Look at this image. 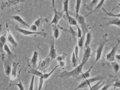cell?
<instances>
[{
	"label": "cell",
	"instance_id": "cell-1",
	"mask_svg": "<svg viewBox=\"0 0 120 90\" xmlns=\"http://www.w3.org/2000/svg\"><path fill=\"white\" fill-rule=\"evenodd\" d=\"M85 64L81 62L79 65H77L71 71H64L61 73L60 75L57 76V77H61V78H69V77L77 78L82 73V69Z\"/></svg>",
	"mask_w": 120,
	"mask_h": 90
},
{
	"label": "cell",
	"instance_id": "cell-2",
	"mask_svg": "<svg viewBox=\"0 0 120 90\" xmlns=\"http://www.w3.org/2000/svg\"><path fill=\"white\" fill-rule=\"evenodd\" d=\"M103 77L101 76H96L92 78H88L85 80H83L81 82V83L76 88L74 89L73 90H77L81 89L86 88L88 86H90L91 84L94 83V82L98 81L100 80H103Z\"/></svg>",
	"mask_w": 120,
	"mask_h": 90
},
{
	"label": "cell",
	"instance_id": "cell-3",
	"mask_svg": "<svg viewBox=\"0 0 120 90\" xmlns=\"http://www.w3.org/2000/svg\"><path fill=\"white\" fill-rule=\"evenodd\" d=\"M52 6H53V7L54 15V17L53 18V19H52V21L51 23V25H57L58 24L59 20H60L62 17H63L64 12L63 11L60 12L56 9L55 6V1H52Z\"/></svg>",
	"mask_w": 120,
	"mask_h": 90
},
{
	"label": "cell",
	"instance_id": "cell-4",
	"mask_svg": "<svg viewBox=\"0 0 120 90\" xmlns=\"http://www.w3.org/2000/svg\"><path fill=\"white\" fill-rule=\"evenodd\" d=\"M106 41H107V39H106V37H105L102 40H101L100 44L99 45L98 47L97 48V50H96V57H95L94 64H95L96 62H97L98 60H100V59L101 58V55H102L103 49L104 48V46H105Z\"/></svg>",
	"mask_w": 120,
	"mask_h": 90
},
{
	"label": "cell",
	"instance_id": "cell-5",
	"mask_svg": "<svg viewBox=\"0 0 120 90\" xmlns=\"http://www.w3.org/2000/svg\"><path fill=\"white\" fill-rule=\"evenodd\" d=\"M15 29L18 32L22 33V35L24 36H30V35H38L42 36L43 37H45L46 36V33L43 32H33L31 31H29L27 30H25L22 28H21L19 27L18 26H15Z\"/></svg>",
	"mask_w": 120,
	"mask_h": 90
},
{
	"label": "cell",
	"instance_id": "cell-6",
	"mask_svg": "<svg viewBox=\"0 0 120 90\" xmlns=\"http://www.w3.org/2000/svg\"><path fill=\"white\" fill-rule=\"evenodd\" d=\"M76 20H77V23H79L80 25L81 28H82L81 30L82 31L83 35H86V33L88 32V26L86 24L85 21V17L79 14Z\"/></svg>",
	"mask_w": 120,
	"mask_h": 90
},
{
	"label": "cell",
	"instance_id": "cell-7",
	"mask_svg": "<svg viewBox=\"0 0 120 90\" xmlns=\"http://www.w3.org/2000/svg\"><path fill=\"white\" fill-rule=\"evenodd\" d=\"M120 40H118V43L116 44V45L113 46L110 52H109L108 54H107L106 59L108 61L110 62H112L114 61L115 56L116 55L117 49H118V46L120 44Z\"/></svg>",
	"mask_w": 120,
	"mask_h": 90
},
{
	"label": "cell",
	"instance_id": "cell-8",
	"mask_svg": "<svg viewBox=\"0 0 120 90\" xmlns=\"http://www.w3.org/2000/svg\"><path fill=\"white\" fill-rule=\"evenodd\" d=\"M52 62V60L51 58L49 57L46 58L45 59H44V60L42 61H41L39 64L38 67V69H40L41 71H44L45 69H46V68L49 66V64H50V63Z\"/></svg>",
	"mask_w": 120,
	"mask_h": 90
},
{
	"label": "cell",
	"instance_id": "cell-9",
	"mask_svg": "<svg viewBox=\"0 0 120 90\" xmlns=\"http://www.w3.org/2000/svg\"><path fill=\"white\" fill-rule=\"evenodd\" d=\"M11 64L12 63L11 62L10 59H7L4 61V71L5 75L6 76H10V73H11Z\"/></svg>",
	"mask_w": 120,
	"mask_h": 90
},
{
	"label": "cell",
	"instance_id": "cell-10",
	"mask_svg": "<svg viewBox=\"0 0 120 90\" xmlns=\"http://www.w3.org/2000/svg\"><path fill=\"white\" fill-rule=\"evenodd\" d=\"M49 57L51 58L52 61L54 60V59H56L57 57L56 50L55 46L54 40H53V41H52L50 46V48H49Z\"/></svg>",
	"mask_w": 120,
	"mask_h": 90
},
{
	"label": "cell",
	"instance_id": "cell-11",
	"mask_svg": "<svg viewBox=\"0 0 120 90\" xmlns=\"http://www.w3.org/2000/svg\"><path fill=\"white\" fill-rule=\"evenodd\" d=\"M19 62H13L11 64V76H10V79L11 80H14L17 77V68L19 65Z\"/></svg>",
	"mask_w": 120,
	"mask_h": 90
},
{
	"label": "cell",
	"instance_id": "cell-12",
	"mask_svg": "<svg viewBox=\"0 0 120 90\" xmlns=\"http://www.w3.org/2000/svg\"><path fill=\"white\" fill-rule=\"evenodd\" d=\"M91 55V49L90 46L85 48L83 52V55L82 58V63L86 64V62L88 61Z\"/></svg>",
	"mask_w": 120,
	"mask_h": 90
},
{
	"label": "cell",
	"instance_id": "cell-13",
	"mask_svg": "<svg viewBox=\"0 0 120 90\" xmlns=\"http://www.w3.org/2000/svg\"><path fill=\"white\" fill-rule=\"evenodd\" d=\"M10 18H11V19L14 20L15 21H17L18 23H20V24H21L25 26H27L28 27H30V26L29 25V24H28L24 20H23L22 18L19 15H13V16L10 17Z\"/></svg>",
	"mask_w": 120,
	"mask_h": 90
},
{
	"label": "cell",
	"instance_id": "cell-14",
	"mask_svg": "<svg viewBox=\"0 0 120 90\" xmlns=\"http://www.w3.org/2000/svg\"><path fill=\"white\" fill-rule=\"evenodd\" d=\"M7 32H8V36H7V41L11 44L14 46V47H17L18 46V43L15 40V39L13 37L12 35H11V32H10L8 28H7Z\"/></svg>",
	"mask_w": 120,
	"mask_h": 90
},
{
	"label": "cell",
	"instance_id": "cell-15",
	"mask_svg": "<svg viewBox=\"0 0 120 90\" xmlns=\"http://www.w3.org/2000/svg\"><path fill=\"white\" fill-rule=\"evenodd\" d=\"M93 65L91 66L90 67V68L88 69L87 71H86L85 73H82V74H81L79 76H78L77 77V78L79 80H85L86 79H88L90 77V72L91 71V69H92L93 68Z\"/></svg>",
	"mask_w": 120,
	"mask_h": 90
},
{
	"label": "cell",
	"instance_id": "cell-16",
	"mask_svg": "<svg viewBox=\"0 0 120 90\" xmlns=\"http://www.w3.org/2000/svg\"><path fill=\"white\" fill-rule=\"evenodd\" d=\"M105 84V81L103 80H100L98 81L97 83L93 85L92 86H90L89 90H99Z\"/></svg>",
	"mask_w": 120,
	"mask_h": 90
},
{
	"label": "cell",
	"instance_id": "cell-17",
	"mask_svg": "<svg viewBox=\"0 0 120 90\" xmlns=\"http://www.w3.org/2000/svg\"><path fill=\"white\" fill-rule=\"evenodd\" d=\"M38 55H39V54L37 51H35L34 52L32 58L31 59V63L32 64V66L33 68H36V65H37Z\"/></svg>",
	"mask_w": 120,
	"mask_h": 90
},
{
	"label": "cell",
	"instance_id": "cell-18",
	"mask_svg": "<svg viewBox=\"0 0 120 90\" xmlns=\"http://www.w3.org/2000/svg\"><path fill=\"white\" fill-rule=\"evenodd\" d=\"M86 41L85 43V47L86 48L89 46L90 43L91 42V41L92 39V35L91 32H88L86 35Z\"/></svg>",
	"mask_w": 120,
	"mask_h": 90
},
{
	"label": "cell",
	"instance_id": "cell-19",
	"mask_svg": "<svg viewBox=\"0 0 120 90\" xmlns=\"http://www.w3.org/2000/svg\"><path fill=\"white\" fill-rule=\"evenodd\" d=\"M106 25H115L120 27V18H113L112 19L109 20L108 22L106 24Z\"/></svg>",
	"mask_w": 120,
	"mask_h": 90
},
{
	"label": "cell",
	"instance_id": "cell-20",
	"mask_svg": "<svg viewBox=\"0 0 120 90\" xmlns=\"http://www.w3.org/2000/svg\"><path fill=\"white\" fill-rule=\"evenodd\" d=\"M99 2V1L98 0H92L88 4L86 5V8L87 9L88 11H92L93 9L94 6H95L96 4H98Z\"/></svg>",
	"mask_w": 120,
	"mask_h": 90
},
{
	"label": "cell",
	"instance_id": "cell-21",
	"mask_svg": "<svg viewBox=\"0 0 120 90\" xmlns=\"http://www.w3.org/2000/svg\"><path fill=\"white\" fill-rule=\"evenodd\" d=\"M25 2L24 1H5V4H3L4 5L2 6V7H10L12 5H15L19 4V3H21Z\"/></svg>",
	"mask_w": 120,
	"mask_h": 90
},
{
	"label": "cell",
	"instance_id": "cell-22",
	"mask_svg": "<svg viewBox=\"0 0 120 90\" xmlns=\"http://www.w3.org/2000/svg\"><path fill=\"white\" fill-rule=\"evenodd\" d=\"M52 28H53V33L55 39H58L60 36V31L59 28L57 26V25H53Z\"/></svg>",
	"mask_w": 120,
	"mask_h": 90
},
{
	"label": "cell",
	"instance_id": "cell-23",
	"mask_svg": "<svg viewBox=\"0 0 120 90\" xmlns=\"http://www.w3.org/2000/svg\"><path fill=\"white\" fill-rule=\"evenodd\" d=\"M6 34L3 35L0 37V52L3 53L4 51L3 47L4 45L6 44Z\"/></svg>",
	"mask_w": 120,
	"mask_h": 90
},
{
	"label": "cell",
	"instance_id": "cell-24",
	"mask_svg": "<svg viewBox=\"0 0 120 90\" xmlns=\"http://www.w3.org/2000/svg\"><path fill=\"white\" fill-rule=\"evenodd\" d=\"M28 73L29 74L33 75L34 76H37L39 77H41L43 76V74L42 72L33 68H31L30 70L28 71Z\"/></svg>",
	"mask_w": 120,
	"mask_h": 90
},
{
	"label": "cell",
	"instance_id": "cell-25",
	"mask_svg": "<svg viewBox=\"0 0 120 90\" xmlns=\"http://www.w3.org/2000/svg\"><path fill=\"white\" fill-rule=\"evenodd\" d=\"M3 50L6 52L8 56V57L9 59H11L13 58L14 57V54H13L11 51L9 49L8 46L7 45V44H5L4 46V47H3Z\"/></svg>",
	"mask_w": 120,
	"mask_h": 90
},
{
	"label": "cell",
	"instance_id": "cell-26",
	"mask_svg": "<svg viewBox=\"0 0 120 90\" xmlns=\"http://www.w3.org/2000/svg\"><path fill=\"white\" fill-rule=\"evenodd\" d=\"M69 2L68 0H65L63 2V12H66L67 17L70 15L69 13Z\"/></svg>",
	"mask_w": 120,
	"mask_h": 90
},
{
	"label": "cell",
	"instance_id": "cell-27",
	"mask_svg": "<svg viewBox=\"0 0 120 90\" xmlns=\"http://www.w3.org/2000/svg\"><path fill=\"white\" fill-rule=\"evenodd\" d=\"M48 20H46L45 18H38L37 20H36L34 22V24H35L36 26L37 27V28H39V27H42V25L43 23L45 21H46Z\"/></svg>",
	"mask_w": 120,
	"mask_h": 90
},
{
	"label": "cell",
	"instance_id": "cell-28",
	"mask_svg": "<svg viewBox=\"0 0 120 90\" xmlns=\"http://www.w3.org/2000/svg\"><path fill=\"white\" fill-rule=\"evenodd\" d=\"M67 19L68 20V22L70 25L76 26H77L79 25L76 19H75L73 17H72L70 15H69V16L67 17Z\"/></svg>",
	"mask_w": 120,
	"mask_h": 90
},
{
	"label": "cell",
	"instance_id": "cell-29",
	"mask_svg": "<svg viewBox=\"0 0 120 90\" xmlns=\"http://www.w3.org/2000/svg\"><path fill=\"white\" fill-rule=\"evenodd\" d=\"M105 1H104V0H102V1H99V3L98 4V6L96 7V8H95V9H94V10H92V11L90 12L89 13V14H88L87 15H86L85 17H87V15H89V14H92V13H93V12H96V11H97V10H98V9H100L101 8V7H102L103 4H104V3H105Z\"/></svg>",
	"mask_w": 120,
	"mask_h": 90
},
{
	"label": "cell",
	"instance_id": "cell-30",
	"mask_svg": "<svg viewBox=\"0 0 120 90\" xmlns=\"http://www.w3.org/2000/svg\"><path fill=\"white\" fill-rule=\"evenodd\" d=\"M82 1L81 0H77L76 1V5H75V11H76V19L79 16V11L80 10V5L82 3Z\"/></svg>",
	"mask_w": 120,
	"mask_h": 90
},
{
	"label": "cell",
	"instance_id": "cell-31",
	"mask_svg": "<svg viewBox=\"0 0 120 90\" xmlns=\"http://www.w3.org/2000/svg\"><path fill=\"white\" fill-rule=\"evenodd\" d=\"M86 37V35H82V37L79 39L78 40V46L79 48H82L83 45H84V41Z\"/></svg>",
	"mask_w": 120,
	"mask_h": 90
},
{
	"label": "cell",
	"instance_id": "cell-32",
	"mask_svg": "<svg viewBox=\"0 0 120 90\" xmlns=\"http://www.w3.org/2000/svg\"><path fill=\"white\" fill-rule=\"evenodd\" d=\"M58 66H59V65H57L55 67H54V68L53 69H52V70L50 72H49V73H45V74H43V77L44 79H48L49 77L52 75V74L54 73V72L55 71L57 68H58Z\"/></svg>",
	"mask_w": 120,
	"mask_h": 90
},
{
	"label": "cell",
	"instance_id": "cell-33",
	"mask_svg": "<svg viewBox=\"0 0 120 90\" xmlns=\"http://www.w3.org/2000/svg\"><path fill=\"white\" fill-rule=\"evenodd\" d=\"M102 9L103 10V11L106 13V14L109 17H113L114 18H120V13H119L118 14H114L113 13L111 12H108L104 8H102Z\"/></svg>",
	"mask_w": 120,
	"mask_h": 90
},
{
	"label": "cell",
	"instance_id": "cell-34",
	"mask_svg": "<svg viewBox=\"0 0 120 90\" xmlns=\"http://www.w3.org/2000/svg\"><path fill=\"white\" fill-rule=\"evenodd\" d=\"M111 65L112 66L113 69L116 73H117L120 70V65L116 61H113L111 62Z\"/></svg>",
	"mask_w": 120,
	"mask_h": 90
},
{
	"label": "cell",
	"instance_id": "cell-35",
	"mask_svg": "<svg viewBox=\"0 0 120 90\" xmlns=\"http://www.w3.org/2000/svg\"><path fill=\"white\" fill-rule=\"evenodd\" d=\"M18 86V88H19V90H25L24 87V86H23V84H22V83L21 81L20 77H19V83H15V84H11L9 86Z\"/></svg>",
	"mask_w": 120,
	"mask_h": 90
},
{
	"label": "cell",
	"instance_id": "cell-36",
	"mask_svg": "<svg viewBox=\"0 0 120 90\" xmlns=\"http://www.w3.org/2000/svg\"><path fill=\"white\" fill-rule=\"evenodd\" d=\"M71 61L73 64V66L74 67V68H76V67L77 66V60L76 58V57H75L74 51L73 52V54H72Z\"/></svg>",
	"mask_w": 120,
	"mask_h": 90
},
{
	"label": "cell",
	"instance_id": "cell-37",
	"mask_svg": "<svg viewBox=\"0 0 120 90\" xmlns=\"http://www.w3.org/2000/svg\"><path fill=\"white\" fill-rule=\"evenodd\" d=\"M67 56V54L66 53H64L62 55L57 57L56 59V60L58 62H61V61H64V59H65V58H66Z\"/></svg>",
	"mask_w": 120,
	"mask_h": 90
},
{
	"label": "cell",
	"instance_id": "cell-38",
	"mask_svg": "<svg viewBox=\"0 0 120 90\" xmlns=\"http://www.w3.org/2000/svg\"><path fill=\"white\" fill-rule=\"evenodd\" d=\"M44 78L43 76L39 77V86H38V90H41L43 87V83H44Z\"/></svg>",
	"mask_w": 120,
	"mask_h": 90
},
{
	"label": "cell",
	"instance_id": "cell-39",
	"mask_svg": "<svg viewBox=\"0 0 120 90\" xmlns=\"http://www.w3.org/2000/svg\"><path fill=\"white\" fill-rule=\"evenodd\" d=\"M34 82H35V76H33L32 79L30 82L29 89L28 90H34Z\"/></svg>",
	"mask_w": 120,
	"mask_h": 90
},
{
	"label": "cell",
	"instance_id": "cell-40",
	"mask_svg": "<svg viewBox=\"0 0 120 90\" xmlns=\"http://www.w3.org/2000/svg\"><path fill=\"white\" fill-rule=\"evenodd\" d=\"M79 46L76 45L75 47L74 52L75 55V57H76V58L77 60H78V59H79Z\"/></svg>",
	"mask_w": 120,
	"mask_h": 90
},
{
	"label": "cell",
	"instance_id": "cell-41",
	"mask_svg": "<svg viewBox=\"0 0 120 90\" xmlns=\"http://www.w3.org/2000/svg\"><path fill=\"white\" fill-rule=\"evenodd\" d=\"M77 36L78 38H80L82 37V31L81 30V28L79 27V25L77 26Z\"/></svg>",
	"mask_w": 120,
	"mask_h": 90
},
{
	"label": "cell",
	"instance_id": "cell-42",
	"mask_svg": "<svg viewBox=\"0 0 120 90\" xmlns=\"http://www.w3.org/2000/svg\"><path fill=\"white\" fill-rule=\"evenodd\" d=\"M30 29L31 32H37V27L36 26L35 24H32L31 26H30Z\"/></svg>",
	"mask_w": 120,
	"mask_h": 90
},
{
	"label": "cell",
	"instance_id": "cell-43",
	"mask_svg": "<svg viewBox=\"0 0 120 90\" xmlns=\"http://www.w3.org/2000/svg\"><path fill=\"white\" fill-rule=\"evenodd\" d=\"M111 86V84H106L104 86L100 89V90H108L109 87Z\"/></svg>",
	"mask_w": 120,
	"mask_h": 90
},
{
	"label": "cell",
	"instance_id": "cell-44",
	"mask_svg": "<svg viewBox=\"0 0 120 90\" xmlns=\"http://www.w3.org/2000/svg\"><path fill=\"white\" fill-rule=\"evenodd\" d=\"M113 86L115 87H120V83L119 80H116L114 82V83L113 84Z\"/></svg>",
	"mask_w": 120,
	"mask_h": 90
},
{
	"label": "cell",
	"instance_id": "cell-45",
	"mask_svg": "<svg viewBox=\"0 0 120 90\" xmlns=\"http://www.w3.org/2000/svg\"><path fill=\"white\" fill-rule=\"evenodd\" d=\"M69 32L71 33L72 35L74 37L76 35V32H75L73 29V28L71 27H70V30H69Z\"/></svg>",
	"mask_w": 120,
	"mask_h": 90
},
{
	"label": "cell",
	"instance_id": "cell-46",
	"mask_svg": "<svg viewBox=\"0 0 120 90\" xmlns=\"http://www.w3.org/2000/svg\"><path fill=\"white\" fill-rule=\"evenodd\" d=\"M58 65H59L60 66L64 67V65H65V62H64V61H61V62H59Z\"/></svg>",
	"mask_w": 120,
	"mask_h": 90
},
{
	"label": "cell",
	"instance_id": "cell-47",
	"mask_svg": "<svg viewBox=\"0 0 120 90\" xmlns=\"http://www.w3.org/2000/svg\"><path fill=\"white\" fill-rule=\"evenodd\" d=\"M115 58L116 59H118V60H120V54H117V55H116Z\"/></svg>",
	"mask_w": 120,
	"mask_h": 90
},
{
	"label": "cell",
	"instance_id": "cell-48",
	"mask_svg": "<svg viewBox=\"0 0 120 90\" xmlns=\"http://www.w3.org/2000/svg\"><path fill=\"white\" fill-rule=\"evenodd\" d=\"M1 32H2V25L1 24H0V35H1Z\"/></svg>",
	"mask_w": 120,
	"mask_h": 90
},
{
	"label": "cell",
	"instance_id": "cell-49",
	"mask_svg": "<svg viewBox=\"0 0 120 90\" xmlns=\"http://www.w3.org/2000/svg\"><path fill=\"white\" fill-rule=\"evenodd\" d=\"M115 90V89H109V90Z\"/></svg>",
	"mask_w": 120,
	"mask_h": 90
}]
</instances>
